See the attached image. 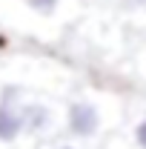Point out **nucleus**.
I'll return each instance as SVG.
<instances>
[{
	"label": "nucleus",
	"instance_id": "1",
	"mask_svg": "<svg viewBox=\"0 0 146 149\" xmlns=\"http://www.w3.org/2000/svg\"><path fill=\"white\" fill-rule=\"evenodd\" d=\"M97 123H100V118H97V109L86 103V100H80V103H74L72 109H69V129L74 135H80V138H89L97 132Z\"/></svg>",
	"mask_w": 146,
	"mask_h": 149
},
{
	"label": "nucleus",
	"instance_id": "2",
	"mask_svg": "<svg viewBox=\"0 0 146 149\" xmlns=\"http://www.w3.org/2000/svg\"><path fill=\"white\" fill-rule=\"evenodd\" d=\"M26 126V118L17 115L9 103H0V141H15Z\"/></svg>",
	"mask_w": 146,
	"mask_h": 149
},
{
	"label": "nucleus",
	"instance_id": "3",
	"mask_svg": "<svg viewBox=\"0 0 146 149\" xmlns=\"http://www.w3.org/2000/svg\"><path fill=\"white\" fill-rule=\"evenodd\" d=\"M23 118H26V123H29L32 129H43L46 120H49V112H46V106H29Z\"/></svg>",
	"mask_w": 146,
	"mask_h": 149
},
{
	"label": "nucleus",
	"instance_id": "4",
	"mask_svg": "<svg viewBox=\"0 0 146 149\" xmlns=\"http://www.w3.org/2000/svg\"><path fill=\"white\" fill-rule=\"evenodd\" d=\"M135 138H138V143H140V146L146 149V120L140 123V126H138V132H135Z\"/></svg>",
	"mask_w": 146,
	"mask_h": 149
},
{
	"label": "nucleus",
	"instance_id": "5",
	"mask_svg": "<svg viewBox=\"0 0 146 149\" xmlns=\"http://www.w3.org/2000/svg\"><path fill=\"white\" fill-rule=\"evenodd\" d=\"M57 0H32V6H37V9H52Z\"/></svg>",
	"mask_w": 146,
	"mask_h": 149
},
{
	"label": "nucleus",
	"instance_id": "6",
	"mask_svg": "<svg viewBox=\"0 0 146 149\" xmlns=\"http://www.w3.org/2000/svg\"><path fill=\"white\" fill-rule=\"evenodd\" d=\"M60 149H72V146H60Z\"/></svg>",
	"mask_w": 146,
	"mask_h": 149
}]
</instances>
